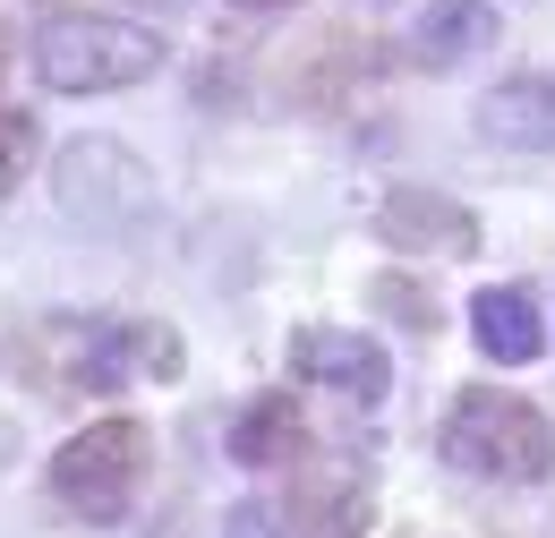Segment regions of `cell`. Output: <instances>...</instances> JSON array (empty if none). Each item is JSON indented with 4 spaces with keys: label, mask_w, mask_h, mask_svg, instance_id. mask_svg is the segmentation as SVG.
Returning a JSON list of instances; mask_svg holds the SVG:
<instances>
[{
    "label": "cell",
    "mask_w": 555,
    "mask_h": 538,
    "mask_svg": "<svg viewBox=\"0 0 555 538\" xmlns=\"http://www.w3.org/2000/svg\"><path fill=\"white\" fill-rule=\"evenodd\" d=\"M291 376L334 385L343 402H385V385H393L385 350H376L367 334H343V325H308V334H291Z\"/></svg>",
    "instance_id": "6"
},
{
    "label": "cell",
    "mask_w": 555,
    "mask_h": 538,
    "mask_svg": "<svg viewBox=\"0 0 555 538\" xmlns=\"http://www.w3.org/2000/svg\"><path fill=\"white\" fill-rule=\"evenodd\" d=\"M444 462L470 478H495V487H530V478L555 471V427L539 402H521V394H495V385H470V394H453L444 410Z\"/></svg>",
    "instance_id": "1"
},
{
    "label": "cell",
    "mask_w": 555,
    "mask_h": 538,
    "mask_svg": "<svg viewBox=\"0 0 555 538\" xmlns=\"http://www.w3.org/2000/svg\"><path fill=\"white\" fill-rule=\"evenodd\" d=\"M0 68H9V26H0Z\"/></svg>",
    "instance_id": "16"
},
{
    "label": "cell",
    "mask_w": 555,
    "mask_h": 538,
    "mask_svg": "<svg viewBox=\"0 0 555 538\" xmlns=\"http://www.w3.org/2000/svg\"><path fill=\"white\" fill-rule=\"evenodd\" d=\"M35 154H43V129H35L26 112H9V103H0V197H17V189H26Z\"/></svg>",
    "instance_id": "13"
},
{
    "label": "cell",
    "mask_w": 555,
    "mask_h": 538,
    "mask_svg": "<svg viewBox=\"0 0 555 538\" xmlns=\"http://www.w3.org/2000/svg\"><path fill=\"white\" fill-rule=\"evenodd\" d=\"M495 35H504V17H495L487 0H427L418 26H411V61L418 68L479 61V52H495Z\"/></svg>",
    "instance_id": "9"
},
{
    "label": "cell",
    "mask_w": 555,
    "mask_h": 538,
    "mask_svg": "<svg viewBox=\"0 0 555 538\" xmlns=\"http://www.w3.org/2000/svg\"><path fill=\"white\" fill-rule=\"evenodd\" d=\"M470 334H479V350L495 359V368H530V359L547 350L539 299H530V291H513V282H495V291L470 299Z\"/></svg>",
    "instance_id": "11"
},
{
    "label": "cell",
    "mask_w": 555,
    "mask_h": 538,
    "mask_svg": "<svg viewBox=\"0 0 555 538\" xmlns=\"http://www.w3.org/2000/svg\"><path fill=\"white\" fill-rule=\"evenodd\" d=\"M299 530L308 538H367V471L359 462H325L299 478Z\"/></svg>",
    "instance_id": "12"
},
{
    "label": "cell",
    "mask_w": 555,
    "mask_h": 538,
    "mask_svg": "<svg viewBox=\"0 0 555 538\" xmlns=\"http://www.w3.org/2000/svg\"><path fill=\"white\" fill-rule=\"evenodd\" d=\"M52 197L86 231H129V222L154 214V171L129 145H112V137H77L69 154L52 163Z\"/></svg>",
    "instance_id": "5"
},
{
    "label": "cell",
    "mask_w": 555,
    "mask_h": 538,
    "mask_svg": "<svg viewBox=\"0 0 555 538\" xmlns=\"http://www.w3.org/2000/svg\"><path fill=\"white\" fill-rule=\"evenodd\" d=\"M308 453V419L291 394H248V410L231 419V462L240 471H291Z\"/></svg>",
    "instance_id": "10"
},
{
    "label": "cell",
    "mask_w": 555,
    "mask_h": 538,
    "mask_svg": "<svg viewBox=\"0 0 555 538\" xmlns=\"http://www.w3.org/2000/svg\"><path fill=\"white\" fill-rule=\"evenodd\" d=\"M171 376L180 342L163 325H94V317H52L43 325V376L77 385V394H120L129 376Z\"/></svg>",
    "instance_id": "4"
},
{
    "label": "cell",
    "mask_w": 555,
    "mask_h": 538,
    "mask_svg": "<svg viewBox=\"0 0 555 538\" xmlns=\"http://www.w3.org/2000/svg\"><path fill=\"white\" fill-rule=\"evenodd\" d=\"M231 9H299V0H231Z\"/></svg>",
    "instance_id": "15"
},
{
    "label": "cell",
    "mask_w": 555,
    "mask_h": 538,
    "mask_svg": "<svg viewBox=\"0 0 555 538\" xmlns=\"http://www.w3.org/2000/svg\"><path fill=\"white\" fill-rule=\"evenodd\" d=\"M163 68V35L138 17H43L35 35V77L52 94H120Z\"/></svg>",
    "instance_id": "2"
},
{
    "label": "cell",
    "mask_w": 555,
    "mask_h": 538,
    "mask_svg": "<svg viewBox=\"0 0 555 538\" xmlns=\"http://www.w3.org/2000/svg\"><path fill=\"white\" fill-rule=\"evenodd\" d=\"M376 231L402 257H470L479 248V222L453 197H436V189H393V197L376 205Z\"/></svg>",
    "instance_id": "8"
},
{
    "label": "cell",
    "mask_w": 555,
    "mask_h": 538,
    "mask_svg": "<svg viewBox=\"0 0 555 538\" xmlns=\"http://www.w3.org/2000/svg\"><path fill=\"white\" fill-rule=\"evenodd\" d=\"M145 471H154V436H145V419H94V427H77L69 445L52 453V496L69 504L77 522H120L129 504H138Z\"/></svg>",
    "instance_id": "3"
},
{
    "label": "cell",
    "mask_w": 555,
    "mask_h": 538,
    "mask_svg": "<svg viewBox=\"0 0 555 538\" xmlns=\"http://www.w3.org/2000/svg\"><path fill=\"white\" fill-rule=\"evenodd\" d=\"M222 538H282V513L274 504H231V513H222Z\"/></svg>",
    "instance_id": "14"
},
{
    "label": "cell",
    "mask_w": 555,
    "mask_h": 538,
    "mask_svg": "<svg viewBox=\"0 0 555 538\" xmlns=\"http://www.w3.org/2000/svg\"><path fill=\"white\" fill-rule=\"evenodd\" d=\"M479 137L504 154H555V68H521L479 94Z\"/></svg>",
    "instance_id": "7"
}]
</instances>
